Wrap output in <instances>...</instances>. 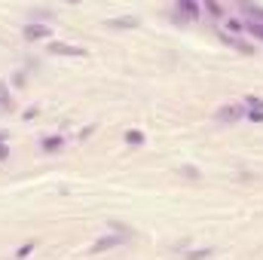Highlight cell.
<instances>
[{
    "mask_svg": "<svg viewBox=\"0 0 263 260\" xmlns=\"http://www.w3.org/2000/svg\"><path fill=\"white\" fill-rule=\"evenodd\" d=\"M46 34H49L46 25H28V28H25V37H28V40H40V37H46Z\"/></svg>",
    "mask_w": 263,
    "mask_h": 260,
    "instance_id": "277c9868",
    "label": "cell"
},
{
    "mask_svg": "<svg viewBox=\"0 0 263 260\" xmlns=\"http://www.w3.org/2000/svg\"><path fill=\"white\" fill-rule=\"evenodd\" d=\"M31 248H34V242H25V245H22V248H19V257H25V254H28V251H31Z\"/></svg>",
    "mask_w": 263,
    "mask_h": 260,
    "instance_id": "4fadbf2b",
    "label": "cell"
},
{
    "mask_svg": "<svg viewBox=\"0 0 263 260\" xmlns=\"http://www.w3.org/2000/svg\"><path fill=\"white\" fill-rule=\"evenodd\" d=\"M223 28L230 31V34H242V31H245V22H239V19H226ZM230 34H226V37H230Z\"/></svg>",
    "mask_w": 263,
    "mask_h": 260,
    "instance_id": "52a82bcc",
    "label": "cell"
},
{
    "mask_svg": "<svg viewBox=\"0 0 263 260\" xmlns=\"http://www.w3.org/2000/svg\"><path fill=\"white\" fill-rule=\"evenodd\" d=\"M119 242H122L119 236H104V239H98V242H95V248H92V251H104V248H113V245H119Z\"/></svg>",
    "mask_w": 263,
    "mask_h": 260,
    "instance_id": "8992f818",
    "label": "cell"
},
{
    "mask_svg": "<svg viewBox=\"0 0 263 260\" xmlns=\"http://www.w3.org/2000/svg\"><path fill=\"white\" fill-rule=\"evenodd\" d=\"M214 116H217V123H236V119L245 116V107H236V104L230 107V104H226V107H220Z\"/></svg>",
    "mask_w": 263,
    "mask_h": 260,
    "instance_id": "7a4b0ae2",
    "label": "cell"
},
{
    "mask_svg": "<svg viewBox=\"0 0 263 260\" xmlns=\"http://www.w3.org/2000/svg\"><path fill=\"white\" fill-rule=\"evenodd\" d=\"M205 6H208V12H214V15H220V12H223V9H220L217 3H205Z\"/></svg>",
    "mask_w": 263,
    "mask_h": 260,
    "instance_id": "5bb4252c",
    "label": "cell"
},
{
    "mask_svg": "<svg viewBox=\"0 0 263 260\" xmlns=\"http://www.w3.org/2000/svg\"><path fill=\"white\" fill-rule=\"evenodd\" d=\"M0 107H12V98H9V92L3 89V83H0Z\"/></svg>",
    "mask_w": 263,
    "mask_h": 260,
    "instance_id": "8fae6325",
    "label": "cell"
},
{
    "mask_svg": "<svg viewBox=\"0 0 263 260\" xmlns=\"http://www.w3.org/2000/svg\"><path fill=\"white\" fill-rule=\"evenodd\" d=\"M245 31H248V34H254V37H260L263 40V22H245Z\"/></svg>",
    "mask_w": 263,
    "mask_h": 260,
    "instance_id": "ba28073f",
    "label": "cell"
},
{
    "mask_svg": "<svg viewBox=\"0 0 263 260\" xmlns=\"http://www.w3.org/2000/svg\"><path fill=\"white\" fill-rule=\"evenodd\" d=\"M208 254H211V248H199V251H190V254H187V260H205Z\"/></svg>",
    "mask_w": 263,
    "mask_h": 260,
    "instance_id": "9c48e42d",
    "label": "cell"
},
{
    "mask_svg": "<svg viewBox=\"0 0 263 260\" xmlns=\"http://www.w3.org/2000/svg\"><path fill=\"white\" fill-rule=\"evenodd\" d=\"M49 52H52V55H74V58L86 55L83 46H71V43H49Z\"/></svg>",
    "mask_w": 263,
    "mask_h": 260,
    "instance_id": "6da1fadb",
    "label": "cell"
},
{
    "mask_svg": "<svg viewBox=\"0 0 263 260\" xmlns=\"http://www.w3.org/2000/svg\"><path fill=\"white\" fill-rule=\"evenodd\" d=\"M174 15H178L181 22H184V19H196V15H199V6L190 3V0H181V3L174 6Z\"/></svg>",
    "mask_w": 263,
    "mask_h": 260,
    "instance_id": "3957f363",
    "label": "cell"
},
{
    "mask_svg": "<svg viewBox=\"0 0 263 260\" xmlns=\"http://www.w3.org/2000/svg\"><path fill=\"white\" fill-rule=\"evenodd\" d=\"M40 147H43L46 153H55V150L64 147V141H61V138H55V135H49V138H43V141H40Z\"/></svg>",
    "mask_w": 263,
    "mask_h": 260,
    "instance_id": "5b68a950",
    "label": "cell"
},
{
    "mask_svg": "<svg viewBox=\"0 0 263 260\" xmlns=\"http://www.w3.org/2000/svg\"><path fill=\"white\" fill-rule=\"evenodd\" d=\"M126 141L138 147V144H144V135H141V132H126Z\"/></svg>",
    "mask_w": 263,
    "mask_h": 260,
    "instance_id": "30bf717a",
    "label": "cell"
},
{
    "mask_svg": "<svg viewBox=\"0 0 263 260\" xmlns=\"http://www.w3.org/2000/svg\"><path fill=\"white\" fill-rule=\"evenodd\" d=\"M6 156H9V147H6L3 141H0V162H3V159H6Z\"/></svg>",
    "mask_w": 263,
    "mask_h": 260,
    "instance_id": "7c38bea8",
    "label": "cell"
}]
</instances>
